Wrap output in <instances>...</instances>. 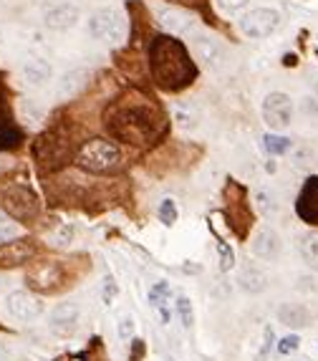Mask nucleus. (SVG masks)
<instances>
[{
	"label": "nucleus",
	"instance_id": "1",
	"mask_svg": "<svg viewBox=\"0 0 318 361\" xmlns=\"http://www.w3.org/2000/svg\"><path fill=\"white\" fill-rule=\"evenodd\" d=\"M149 68L154 84L164 91L187 89L197 76V66L187 49L169 36H157L149 46Z\"/></svg>",
	"mask_w": 318,
	"mask_h": 361
},
{
	"label": "nucleus",
	"instance_id": "2",
	"mask_svg": "<svg viewBox=\"0 0 318 361\" xmlns=\"http://www.w3.org/2000/svg\"><path fill=\"white\" fill-rule=\"evenodd\" d=\"M106 127L111 129L114 137L124 139L129 145H145V142H152L159 134L162 119L147 102L124 99V102L109 109Z\"/></svg>",
	"mask_w": 318,
	"mask_h": 361
},
{
	"label": "nucleus",
	"instance_id": "3",
	"mask_svg": "<svg viewBox=\"0 0 318 361\" xmlns=\"http://www.w3.org/2000/svg\"><path fill=\"white\" fill-rule=\"evenodd\" d=\"M76 164L86 172H94V175H106V172H114L121 167V152L106 139H91L78 149Z\"/></svg>",
	"mask_w": 318,
	"mask_h": 361
},
{
	"label": "nucleus",
	"instance_id": "4",
	"mask_svg": "<svg viewBox=\"0 0 318 361\" xmlns=\"http://www.w3.org/2000/svg\"><path fill=\"white\" fill-rule=\"evenodd\" d=\"M0 202L18 220H33L38 215V197L23 185H11L0 190Z\"/></svg>",
	"mask_w": 318,
	"mask_h": 361
},
{
	"label": "nucleus",
	"instance_id": "5",
	"mask_svg": "<svg viewBox=\"0 0 318 361\" xmlns=\"http://www.w3.org/2000/svg\"><path fill=\"white\" fill-rule=\"evenodd\" d=\"M281 25V13L273 8H255V11L245 13L240 18V30L247 38H268L276 33V28Z\"/></svg>",
	"mask_w": 318,
	"mask_h": 361
},
{
	"label": "nucleus",
	"instance_id": "6",
	"mask_svg": "<svg viewBox=\"0 0 318 361\" xmlns=\"http://www.w3.org/2000/svg\"><path fill=\"white\" fill-rule=\"evenodd\" d=\"M89 33L99 41L106 43H119L124 38V18L114 8H104V11L94 13L89 20Z\"/></svg>",
	"mask_w": 318,
	"mask_h": 361
},
{
	"label": "nucleus",
	"instance_id": "7",
	"mask_svg": "<svg viewBox=\"0 0 318 361\" xmlns=\"http://www.w3.org/2000/svg\"><path fill=\"white\" fill-rule=\"evenodd\" d=\"M263 119L270 129H286L291 127V119H293V99L283 91H273L268 94L263 102Z\"/></svg>",
	"mask_w": 318,
	"mask_h": 361
},
{
	"label": "nucleus",
	"instance_id": "8",
	"mask_svg": "<svg viewBox=\"0 0 318 361\" xmlns=\"http://www.w3.org/2000/svg\"><path fill=\"white\" fill-rule=\"evenodd\" d=\"M61 281H63V268L56 260H41V263H33L25 273V283L30 286L33 290H49L59 288Z\"/></svg>",
	"mask_w": 318,
	"mask_h": 361
},
{
	"label": "nucleus",
	"instance_id": "9",
	"mask_svg": "<svg viewBox=\"0 0 318 361\" xmlns=\"http://www.w3.org/2000/svg\"><path fill=\"white\" fill-rule=\"evenodd\" d=\"M6 311L16 321H36L43 313V303L28 290H13L6 298Z\"/></svg>",
	"mask_w": 318,
	"mask_h": 361
},
{
	"label": "nucleus",
	"instance_id": "10",
	"mask_svg": "<svg viewBox=\"0 0 318 361\" xmlns=\"http://www.w3.org/2000/svg\"><path fill=\"white\" fill-rule=\"evenodd\" d=\"M38 247L28 238H16V240L0 243V268H16V265L28 263L30 258H36Z\"/></svg>",
	"mask_w": 318,
	"mask_h": 361
},
{
	"label": "nucleus",
	"instance_id": "11",
	"mask_svg": "<svg viewBox=\"0 0 318 361\" xmlns=\"http://www.w3.org/2000/svg\"><path fill=\"white\" fill-rule=\"evenodd\" d=\"M78 316H81V311H78L76 303H59L51 311V331L59 334V336H71L78 326Z\"/></svg>",
	"mask_w": 318,
	"mask_h": 361
},
{
	"label": "nucleus",
	"instance_id": "12",
	"mask_svg": "<svg viewBox=\"0 0 318 361\" xmlns=\"http://www.w3.org/2000/svg\"><path fill=\"white\" fill-rule=\"evenodd\" d=\"M298 215L306 220L308 225H318V177L306 180L303 190L298 195V205H295Z\"/></svg>",
	"mask_w": 318,
	"mask_h": 361
},
{
	"label": "nucleus",
	"instance_id": "13",
	"mask_svg": "<svg viewBox=\"0 0 318 361\" xmlns=\"http://www.w3.org/2000/svg\"><path fill=\"white\" fill-rule=\"evenodd\" d=\"M159 25H162L167 33L174 36H182L195 25V16L185 8H162L159 11Z\"/></svg>",
	"mask_w": 318,
	"mask_h": 361
},
{
	"label": "nucleus",
	"instance_id": "14",
	"mask_svg": "<svg viewBox=\"0 0 318 361\" xmlns=\"http://www.w3.org/2000/svg\"><path fill=\"white\" fill-rule=\"evenodd\" d=\"M252 253L260 260H276L278 253H281V238L270 228L258 230L252 238Z\"/></svg>",
	"mask_w": 318,
	"mask_h": 361
},
{
	"label": "nucleus",
	"instance_id": "15",
	"mask_svg": "<svg viewBox=\"0 0 318 361\" xmlns=\"http://www.w3.org/2000/svg\"><path fill=\"white\" fill-rule=\"evenodd\" d=\"M91 73L86 68H73V71L63 73L59 81V89H56V97L59 99H73L78 97V91L84 89L86 81H89Z\"/></svg>",
	"mask_w": 318,
	"mask_h": 361
},
{
	"label": "nucleus",
	"instance_id": "16",
	"mask_svg": "<svg viewBox=\"0 0 318 361\" xmlns=\"http://www.w3.org/2000/svg\"><path fill=\"white\" fill-rule=\"evenodd\" d=\"M76 20H78V8L71 6V3H61V6L51 8V11L46 13V25H49L51 30H66V28H71Z\"/></svg>",
	"mask_w": 318,
	"mask_h": 361
},
{
	"label": "nucleus",
	"instance_id": "17",
	"mask_svg": "<svg viewBox=\"0 0 318 361\" xmlns=\"http://www.w3.org/2000/svg\"><path fill=\"white\" fill-rule=\"evenodd\" d=\"M192 49H195L197 61H202V63H207V66H217V63L222 61V46L210 36H197L192 43Z\"/></svg>",
	"mask_w": 318,
	"mask_h": 361
},
{
	"label": "nucleus",
	"instance_id": "18",
	"mask_svg": "<svg viewBox=\"0 0 318 361\" xmlns=\"http://www.w3.org/2000/svg\"><path fill=\"white\" fill-rule=\"evenodd\" d=\"M23 73H25V78H28L30 84H43V81H49V78H51V66H49V61L30 59V61H25Z\"/></svg>",
	"mask_w": 318,
	"mask_h": 361
},
{
	"label": "nucleus",
	"instance_id": "19",
	"mask_svg": "<svg viewBox=\"0 0 318 361\" xmlns=\"http://www.w3.org/2000/svg\"><path fill=\"white\" fill-rule=\"evenodd\" d=\"M169 295H172V288H169L167 281H159V283L152 286V290H149V303L154 308H159V311H162V321H169V313H167Z\"/></svg>",
	"mask_w": 318,
	"mask_h": 361
},
{
	"label": "nucleus",
	"instance_id": "20",
	"mask_svg": "<svg viewBox=\"0 0 318 361\" xmlns=\"http://www.w3.org/2000/svg\"><path fill=\"white\" fill-rule=\"evenodd\" d=\"M298 250H300V255H303V260L318 271V233L303 235L298 243Z\"/></svg>",
	"mask_w": 318,
	"mask_h": 361
},
{
	"label": "nucleus",
	"instance_id": "21",
	"mask_svg": "<svg viewBox=\"0 0 318 361\" xmlns=\"http://www.w3.org/2000/svg\"><path fill=\"white\" fill-rule=\"evenodd\" d=\"M238 283H240V288L247 290V293H258V290L265 288V273L260 271V268H247V271H243Z\"/></svg>",
	"mask_w": 318,
	"mask_h": 361
},
{
	"label": "nucleus",
	"instance_id": "22",
	"mask_svg": "<svg viewBox=\"0 0 318 361\" xmlns=\"http://www.w3.org/2000/svg\"><path fill=\"white\" fill-rule=\"evenodd\" d=\"M281 321L288 326H306L308 324V311L303 306H293V303H288V306L281 308Z\"/></svg>",
	"mask_w": 318,
	"mask_h": 361
},
{
	"label": "nucleus",
	"instance_id": "23",
	"mask_svg": "<svg viewBox=\"0 0 318 361\" xmlns=\"http://www.w3.org/2000/svg\"><path fill=\"white\" fill-rule=\"evenodd\" d=\"M263 147H265V152H268V154L281 157V154H286V152H288L291 139L288 137H281V134H265V137H263Z\"/></svg>",
	"mask_w": 318,
	"mask_h": 361
},
{
	"label": "nucleus",
	"instance_id": "24",
	"mask_svg": "<svg viewBox=\"0 0 318 361\" xmlns=\"http://www.w3.org/2000/svg\"><path fill=\"white\" fill-rule=\"evenodd\" d=\"M177 316H180V324L185 326V329H192L195 324V311H192V303H190V298L187 295H177Z\"/></svg>",
	"mask_w": 318,
	"mask_h": 361
},
{
	"label": "nucleus",
	"instance_id": "25",
	"mask_svg": "<svg viewBox=\"0 0 318 361\" xmlns=\"http://www.w3.org/2000/svg\"><path fill=\"white\" fill-rule=\"evenodd\" d=\"M71 240H73V228H71V225H66V223H61L59 228H56L54 233L49 235L51 245H61V247H63V245H68Z\"/></svg>",
	"mask_w": 318,
	"mask_h": 361
},
{
	"label": "nucleus",
	"instance_id": "26",
	"mask_svg": "<svg viewBox=\"0 0 318 361\" xmlns=\"http://www.w3.org/2000/svg\"><path fill=\"white\" fill-rule=\"evenodd\" d=\"M116 295H119V283H114V278L106 276L102 283V301L109 306V303H114Z\"/></svg>",
	"mask_w": 318,
	"mask_h": 361
},
{
	"label": "nucleus",
	"instance_id": "27",
	"mask_svg": "<svg viewBox=\"0 0 318 361\" xmlns=\"http://www.w3.org/2000/svg\"><path fill=\"white\" fill-rule=\"evenodd\" d=\"M16 233H18L16 223H13L8 215H3V212H0V243L13 240V238H16Z\"/></svg>",
	"mask_w": 318,
	"mask_h": 361
},
{
	"label": "nucleus",
	"instance_id": "28",
	"mask_svg": "<svg viewBox=\"0 0 318 361\" xmlns=\"http://www.w3.org/2000/svg\"><path fill=\"white\" fill-rule=\"evenodd\" d=\"M159 220L164 225H174L177 220V205H174V200H164L162 205H159Z\"/></svg>",
	"mask_w": 318,
	"mask_h": 361
},
{
	"label": "nucleus",
	"instance_id": "29",
	"mask_svg": "<svg viewBox=\"0 0 318 361\" xmlns=\"http://www.w3.org/2000/svg\"><path fill=\"white\" fill-rule=\"evenodd\" d=\"M217 253H220V268L222 271H230L235 263V255H233V250H230L228 243H222V240L217 243Z\"/></svg>",
	"mask_w": 318,
	"mask_h": 361
},
{
	"label": "nucleus",
	"instance_id": "30",
	"mask_svg": "<svg viewBox=\"0 0 318 361\" xmlns=\"http://www.w3.org/2000/svg\"><path fill=\"white\" fill-rule=\"evenodd\" d=\"M298 343H300L298 336H286L278 341V351H281V354H293V351L298 349Z\"/></svg>",
	"mask_w": 318,
	"mask_h": 361
},
{
	"label": "nucleus",
	"instance_id": "31",
	"mask_svg": "<svg viewBox=\"0 0 318 361\" xmlns=\"http://www.w3.org/2000/svg\"><path fill=\"white\" fill-rule=\"evenodd\" d=\"M270 346H273V329H265V338H263V346H260V351H258V356H255V361H265V356H268V351H270Z\"/></svg>",
	"mask_w": 318,
	"mask_h": 361
},
{
	"label": "nucleus",
	"instance_id": "32",
	"mask_svg": "<svg viewBox=\"0 0 318 361\" xmlns=\"http://www.w3.org/2000/svg\"><path fill=\"white\" fill-rule=\"evenodd\" d=\"M116 331H119V336L121 338H132L134 336V319H121L119 321V326H116Z\"/></svg>",
	"mask_w": 318,
	"mask_h": 361
},
{
	"label": "nucleus",
	"instance_id": "33",
	"mask_svg": "<svg viewBox=\"0 0 318 361\" xmlns=\"http://www.w3.org/2000/svg\"><path fill=\"white\" fill-rule=\"evenodd\" d=\"M250 0H217V6L222 8V11H228V13H235V11H240V8H245Z\"/></svg>",
	"mask_w": 318,
	"mask_h": 361
},
{
	"label": "nucleus",
	"instance_id": "34",
	"mask_svg": "<svg viewBox=\"0 0 318 361\" xmlns=\"http://www.w3.org/2000/svg\"><path fill=\"white\" fill-rule=\"evenodd\" d=\"M0 124H3V127H8V124H11V114H8V102H6V97H3V91H0Z\"/></svg>",
	"mask_w": 318,
	"mask_h": 361
},
{
	"label": "nucleus",
	"instance_id": "35",
	"mask_svg": "<svg viewBox=\"0 0 318 361\" xmlns=\"http://www.w3.org/2000/svg\"><path fill=\"white\" fill-rule=\"evenodd\" d=\"M177 119L182 121V127H187V129L195 127V116L187 114V109H185V106H177Z\"/></svg>",
	"mask_w": 318,
	"mask_h": 361
},
{
	"label": "nucleus",
	"instance_id": "36",
	"mask_svg": "<svg viewBox=\"0 0 318 361\" xmlns=\"http://www.w3.org/2000/svg\"><path fill=\"white\" fill-rule=\"evenodd\" d=\"M258 205L263 212H273V197L268 192H258Z\"/></svg>",
	"mask_w": 318,
	"mask_h": 361
},
{
	"label": "nucleus",
	"instance_id": "37",
	"mask_svg": "<svg viewBox=\"0 0 318 361\" xmlns=\"http://www.w3.org/2000/svg\"><path fill=\"white\" fill-rule=\"evenodd\" d=\"M73 361H78V359H73Z\"/></svg>",
	"mask_w": 318,
	"mask_h": 361
}]
</instances>
